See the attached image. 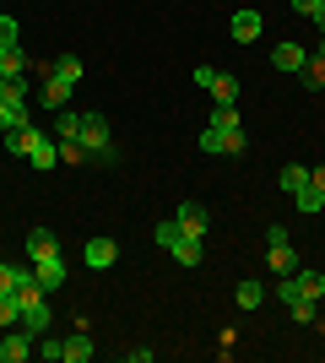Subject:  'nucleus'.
<instances>
[{"mask_svg":"<svg viewBox=\"0 0 325 363\" xmlns=\"http://www.w3.org/2000/svg\"><path fill=\"white\" fill-rule=\"evenodd\" d=\"M76 141L87 147V163H103V168L120 163V152H114V141H108V120H103V114H81Z\"/></svg>","mask_w":325,"mask_h":363,"instance_id":"nucleus-1","label":"nucleus"},{"mask_svg":"<svg viewBox=\"0 0 325 363\" xmlns=\"http://www.w3.org/2000/svg\"><path fill=\"white\" fill-rule=\"evenodd\" d=\"M195 82H201V87L212 92L217 104H233V98H239V76L217 71V65H195Z\"/></svg>","mask_w":325,"mask_h":363,"instance_id":"nucleus-4","label":"nucleus"},{"mask_svg":"<svg viewBox=\"0 0 325 363\" xmlns=\"http://www.w3.org/2000/svg\"><path fill=\"white\" fill-rule=\"evenodd\" d=\"M320 6H325V0H293V11H298V16H314Z\"/></svg>","mask_w":325,"mask_h":363,"instance_id":"nucleus-32","label":"nucleus"},{"mask_svg":"<svg viewBox=\"0 0 325 363\" xmlns=\"http://www.w3.org/2000/svg\"><path fill=\"white\" fill-rule=\"evenodd\" d=\"M28 255H33V260L60 255V239H55V228H33V233H28Z\"/></svg>","mask_w":325,"mask_h":363,"instance_id":"nucleus-15","label":"nucleus"},{"mask_svg":"<svg viewBox=\"0 0 325 363\" xmlns=\"http://www.w3.org/2000/svg\"><path fill=\"white\" fill-rule=\"evenodd\" d=\"M0 98H6V104H28V71L22 76H0Z\"/></svg>","mask_w":325,"mask_h":363,"instance_id":"nucleus-21","label":"nucleus"},{"mask_svg":"<svg viewBox=\"0 0 325 363\" xmlns=\"http://www.w3.org/2000/svg\"><path fill=\"white\" fill-rule=\"evenodd\" d=\"M287 309H293L298 325H314V320H320V303H314V298H298V303H287Z\"/></svg>","mask_w":325,"mask_h":363,"instance_id":"nucleus-27","label":"nucleus"},{"mask_svg":"<svg viewBox=\"0 0 325 363\" xmlns=\"http://www.w3.org/2000/svg\"><path fill=\"white\" fill-rule=\"evenodd\" d=\"M16 38H22V28H16V16H0V49H11Z\"/></svg>","mask_w":325,"mask_h":363,"instance_id":"nucleus-30","label":"nucleus"},{"mask_svg":"<svg viewBox=\"0 0 325 363\" xmlns=\"http://www.w3.org/2000/svg\"><path fill=\"white\" fill-rule=\"evenodd\" d=\"M304 179H309V168H298V163H287V168H282V190H287V196H298V190H304Z\"/></svg>","mask_w":325,"mask_h":363,"instance_id":"nucleus-23","label":"nucleus"},{"mask_svg":"<svg viewBox=\"0 0 325 363\" xmlns=\"http://www.w3.org/2000/svg\"><path fill=\"white\" fill-rule=\"evenodd\" d=\"M261 11H233V22H228V33L233 38H239V44H255V38H261Z\"/></svg>","mask_w":325,"mask_h":363,"instance_id":"nucleus-12","label":"nucleus"},{"mask_svg":"<svg viewBox=\"0 0 325 363\" xmlns=\"http://www.w3.org/2000/svg\"><path fill=\"white\" fill-rule=\"evenodd\" d=\"M173 223L185 228L190 239H206V228H212V217H206V206H201V201H185V206L173 212Z\"/></svg>","mask_w":325,"mask_h":363,"instance_id":"nucleus-7","label":"nucleus"},{"mask_svg":"<svg viewBox=\"0 0 325 363\" xmlns=\"http://www.w3.org/2000/svg\"><path fill=\"white\" fill-rule=\"evenodd\" d=\"M38 358H49V363H60V358H65V342H55V336L44 331V336H38Z\"/></svg>","mask_w":325,"mask_h":363,"instance_id":"nucleus-29","label":"nucleus"},{"mask_svg":"<svg viewBox=\"0 0 325 363\" xmlns=\"http://www.w3.org/2000/svg\"><path fill=\"white\" fill-rule=\"evenodd\" d=\"M28 163H33V168H55V163H60V141L49 136V130H33V147H28Z\"/></svg>","mask_w":325,"mask_h":363,"instance_id":"nucleus-6","label":"nucleus"},{"mask_svg":"<svg viewBox=\"0 0 325 363\" xmlns=\"http://www.w3.org/2000/svg\"><path fill=\"white\" fill-rule=\"evenodd\" d=\"M201 152H212V157H239V152H244V125H239V130H217V125H206V130H201Z\"/></svg>","mask_w":325,"mask_h":363,"instance_id":"nucleus-3","label":"nucleus"},{"mask_svg":"<svg viewBox=\"0 0 325 363\" xmlns=\"http://www.w3.org/2000/svg\"><path fill=\"white\" fill-rule=\"evenodd\" d=\"M293 288L304 293V298H314V303H325V277L314 272V266H298L293 272Z\"/></svg>","mask_w":325,"mask_h":363,"instance_id":"nucleus-14","label":"nucleus"},{"mask_svg":"<svg viewBox=\"0 0 325 363\" xmlns=\"http://www.w3.org/2000/svg\"><path fill=\"white\" fill-rule=\"evenodd\" d=\"M28 71V49L11 44V49H0V76H22Z\"/></svg>","mask_w":325,"mask_h":363,"instance_id":"nucleus-20","label":"nucleus"},{"mask_svg":"<svg viewBox=\"0 0 325 363\" xmlns=\"http://www.w3.org/2000/svg\"><path fill=\"white\" fill-rule=\"evenodd\" d=\"M304 87H325V33H320V44L309 49V60H304Z\"/></svg>","mask_w":325,"mask_h":363,"instance_id":"nucleus-16","label":"nucleus"},{"mask_svg":"<svg viewBox=\"0 0 325 363\" xmlns=\"http://www.w3.org/2000/svg\"><path fill=\"white\" fill-rule=\"evenodd\" d=\"M38 104H44L49 114H60V108L71 104V82H60V76H44V92H38Z\"/></svg>","mask_w":325,"mask_h":363,"instance_id":"nucleus-11","label":"nucleus"},{"mask_svg":"<svg viewBox=\"0 0 325 363\" xmlns=\"http://www.w3.org/2000/svg\"><path fill=\"white\" fill-rule=\"evenodd\" d=\"M93 336H87V331H76V336H65V358L60 363H93Z\"/></svg>","mask_w":325,"mask_h":363,"instance_id":"nucleus-17","label":"nucleus"},{"mask_svg":"<svg viewBox=\"0 0 325 363\" xmlns=\"http://www.w3.org/2000/svg\"><path fill=\"white\" fill-rule=\"evenodd\" d=\"M304 60H309V49H304V44H277V49H271V65H277V71H287V76L304 71Z\"/></svg>","mask_w":325,"mask_h":363,"instance_id":"nucleus-9","label":"nucleus"},{"mask_svg":"<svg viewBox=\"0 0 325 363\" xmlns=\"http://www.w3.org/2000/svg\"><path fill=\"white\" fill-rule=\"evenodd\" d=\"M314 28H320V33H325V6H320V11H314Z\"/></svg>","mask_w":325,"mask_h":363,"instance_id":"nucleus-34","label":"nucleus"},{"mask_svg":"<svg viewBox=\"0 0 325 363\" xmlns=\"http://www.w3.org/2000/svg\"><path fill=\"white\" fill-rule=\"evenodd\" d=\"M11 325H22V303L6 293V298H0V331H11Z\"/></svg>","mask_w":325,"mask_h":363,"instance_id":"nucleus-25","label":"nucleus"},{"mask_svg":"<svg viewBox=\"0 0 325 363\" xmlns=\"http://www.w3.org/2000/svg\"><path fill=\"white\" fill-rule=\"evenodd\" d=\"M22 331H33V336H44V331H49V303H44V298L22 309Z\"/></svg>","mask_w":325,"mask_h":363,"instance_id":"nucleus-18","label":"nucleus"},{"mask_svg":"<svg viewBox=\"0 0 325 363\" xmlns=\"http://www.w3.org/2000/svg\"><path fill=\"white\" fill-rule=\"evenodd\" d=\"M44 76H60V82L76 87V82H81V60H76V55H60L55 65H44Z\"/></svg>","mask_w":325,"mask_h":363,"instance_id":"nucleus-19","label":"nucleus"},{"mask_svg":"<svg viewBox=\"0 0 325 363\" xmlns=\"http://www.w3.org/2000/svg\"><path fill=\"white\" fill-rule=\"evenodd\" d=\"M60 163L81 168V163H87V147H81V141H60Z\"/></svg>","mask_w":325,"mask_h":363,"instance_id":"nucleus-28","label":"nucleus"},{"mask_svg":"<svg viewBox=\"0 0 325 363\" xmlns=\"http://www.w3.org/2000/svg\"><path fill=\"white\" fill-rule=\"evenodd\" d=\"M266 266H271L277 277H293V272H298V255H293V244H287V239H282V244H266Z\"/></svg>","mask_w":325,"mask_h":363,"instance_id":"nucleus-10","label":"nucleus"},{"mask_svg":"<svg viewBox=\"0 0 325 363\" xmlns=\"http://www.w3.org/2000/svg\"><path fill=\"white\" fill-rule=\"evenodd\" d=\"M212 125H217V130H239V108H233V104H217L212 108Z\"/></svg>","mask_w":325,"mask_h":363,"instance_id":"nucleus-26","label":"nucleus"},{"mask_svg":"<svg viewBox=\"0 0 325 363\" xmlns=\"http://www.w3.org/2000/svg\"><path fill=\"white\" fill-rule=\"evenodd\" d=\"M157 244H163V250H169L173 260H179V266H201V255H206V239H190L185 228L173 223V217H163V223H157V233H152Z\"/></svg>","mask_w":325,"mask_h":363,"instance_id":"nucleus-2","label":"nucleus"},{"mask_svg":"<svg viewBox=\"0 0 325 363\" xmlns=\"http://www.w3.org/2000/svg\"><path fill=\"white\" fill-rule=\"evenodd\" d=\"M33 277L44 282V293L65 288V260H60V255H49V260H33Z\"/></svg>","mask_w":325,"mask_h":363,"instance_id":"nucleus-13","label":"nucleus"},{"mask_svg":"<svg viewBox=\"0 0 325 363\" xmlns=\"http://www.w3.org/2000/svg\"><path fill=\"white\" fill-rule=\"evenodd\" d=\"M33 342H38V336H33V331H22V325H11V331H6V342H0V363H22V358H28V352H38V347H33Z\"/></svg>","mask_w":325,"mask_h":363,"instance_id":"nucleus-5","label":"nucleus"},{"mask_svg":"<svg viewBox=\"0 0 325 363\" xmlns=\"http://www.w3.org/2000/svg\"><path fill=\"white\" fill-rule=\"evenodd\" d=\"M16 277H22V266H6V260H0V298L16 288Z\"/></svg>","mask_w":325,"mask_h":363,"instance_id":"nucleus-31","label":"nucleus"},{"mask_svg":"<svg viewBox=\"0 0 325 363\" xmlns=\"http://www.w3.org/2000/svg\"><path fill=\"white\" fill-rule=\"evenodd\" d=\"M76 125H81V114L60 108V114H55V136H60V141H76Z\"/></svg>","mask_w":325,"mask_h":363,"instance_id":"nucleus-24","label":"nucleus"},{"mask_svg":"<svg viewBox=\"0 0 325 363\" xmlns=\"http://www.w3.org/2000/svg\"><path fill=\"white\" fill-rule=\"evenodd\" d=\"M261 298H266L261 282H239V288H233V303H239V309H261Z\"/></svg>","mask_w":325,"mask_h":363,"instance_id":"nucleus-22","label":"nucleus"},{"mask_svg":"<svg viewBox=\"0 0 325 363\" xmlns=\"http://www.w3.org/2000/svg\"><path fill=\"white\" fill-rule=\"evenodd\" d=\"M309 184H314V190L325 196V163H320V168H309Z\"/></svg>","mask_w":325,"mask_h":363,"instance_id":"nucleus-33","label":"nucleus"},{"mask_svg":"<svg viewBox=\"0 0 325 363\" xmlns=\"http://www.w3.org/2000/svg\"><path fill=\"white\" fill-rule=\"evenodd\" d=\"M81 260H87L93 272H108V266L120 260V244H114V239H87V250H81Z\"/></svg>","mask_w":325,"mask_h":363,"instance_id":"nucleus-8","label":"nucleus"}]
</instances>
